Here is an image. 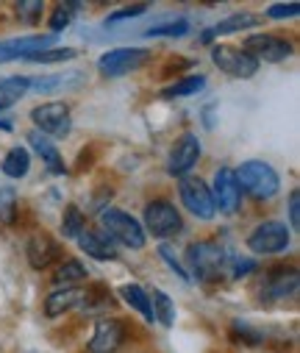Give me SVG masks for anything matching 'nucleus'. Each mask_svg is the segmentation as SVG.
<instances>
[{
    "instance_id": "nucleus-1",
    "label": "nucleus",
    "mask_w": 300,
    "mask_h": 353,
    "mask_svg": "<svg viewBox=\"0 0 300 353\" xmlns=\"http://www.w3.org/2000/svg\"><path fill=\"white\" fill-rule=\"evenodd\" d=\"M228 261H231V256L220 242L197 239V242H192L186 248L181 264H183V270H186L189 279H194L200 284H214L228 270Z\"/></svg>"
},
{
    "instance_id": "nucleus-2",
    "label": "nucleus",
    "mask_w": 300,
    "mask_h": 353,
    "mask_svg": "<svg viewBox=\"0 0 300 353\" xmlns=\"http://www.w3.org/2000/svg\"><path fill=\"white\" fill-rule=\"evenodd\" d=\"M234 175H237V184H239L242 195H248L250 201L267 203V201H272L281 192V175L264 159H248V161H242L234 170Z\"/></svg>"
},
{
    "instance_id": "nucleus-3",
    "label": "nucleus",
    "mask_w": 300,
    "mask_h": 353,
    "mask_svg": "<svg viewBox=\"0 0 300 353\" xmlns=\"http://www.w3.org/2000/svg\"><path fill=\"white\" fill-rule=\"evenodd\" d=\"M97 228L103 231L117 248H128V250H142L148 242V234L142 228V223L117 206H103L97 212Z\"/></svg>"
},
{
    "instance_id": "nucleus-4",
    "label": "nucleus",
    "mask_w": 300,
    "mask_h": 353,
    "mask_svg": "<svg viewBox=\"0 0 300 353\" xmlns=\"http://www.w3.org/2000/svg\"><path fill=\"white\" fill-rule=\"evenodd\" d=\"M142 228L145 234L156 236V239H170L175 234L183 231V217H181V209L167 201V198H153L145 203L142 209Z\"/></svg>"
},
{
    "instance_id": "nucleus-5",
    "label": "nucleus",
    "mask_w": 300,
    "mask_h": 353,
    "mask_svg": "<svg viewBox=\"0 0 300 353\" xmlns=\"http://www.w3.org/2000/svg\"><path fill=\"white\" fill-rule=\"evenodd\" d=\"M34 131L45 134L48 139H67L72 134V109L64 101H48L31 109Z\"/></svg>"
},
{
    "instance_id": "nucleus-6",
    "label": "nucleus",
    "mask_w": 300,
    "mask_h": 353,
    "mask_svg": "<svg viewBox=\"0 0 300 353\" xmlns=\"http://www.w3.org/2000/svg\"><path fill=\"white\" fill-rule=\"evenodd\" d=\"M245 245L256 256H281L292 248V231L283 220H264L248 234Z\"/></svg>"
},
{
    "instance_id": "nucleus-7",
    "label": "nucleus",
    "mask_w": 300,
    "mask_h": 353,
    "mask_svg": "<svg viewBox=\"0 0 300 353\" xmlns=\"http://www.w3.org/2000/svg\"><path fill=\"white\" fill-rule=\"evenodd\" d=\"M150 59H153L150 48H114L97 59V72L103 78H123L150 64Z\"/></svg>"
},
{
    "instance_id": "nucleus-8",
    "label": "nucleus",
    "mask_w": 300,
    "mask_h": 353,
    "mask_svg": "<svg viewBox=\"0 0 300 353\" xmlns=\"http://www.w3.org/2000/svg\"><path fill=\"white\" fill-rule=\"evenodd\" d=\"M178 198H181V206L200 223H209L214 220V201H212V192H209V184L200 179V175H183L178 179Z\"/></svg>"
},
{
    "instance_id": "nucleus-9",
    "label": "nucleus",
    "mask_w": 300,
    "mask_h": 353,
    "mask_svg": "<svg viewBox=\"0 0 300 353\" xmlns=\"http://www.w3.org/2000/svg\"><path fill=\"white\" fill-rule=\"evenodd\" d=\"M297 287H300L297 268H275V270H267V273H264L256 298H259L264 306L283 303V301H289V298L297 295Z\"/></svg>"
},
{
    "instance_id": "nucleus-10",
    "label": "nucleus",
    "mask_w": 300,
    "mask_h": 353,
    "mask_svg": "<svg viewBox=\"0 0 300 353\" xmlns=\"http://www.w3.org/2000/svg\"><path fill=\"white\" fill-rule=\"evenodd\" d=\"M212 61L220 72H226L228 78H239V81L253 78L261 67L245 48H234V45H214L212 48Z\"/></svg>"
},
{
    "instance_id": "nucleus-11",
    "label": "nucleus",
    "mask_w": 300,
    "mask_h": 353,
    "mask_svg": "<svg viewBox=\"0 0 300 353\" xmlns=\"http://www.w3.org/2000/svg\"><path fill=\"white\" fill-rule=\"evenodd\" d=\"M200 156H203V142H200V137L192 134V131H183L175 139V145L170 148L167 175H172V179H183V175H189L192 167L200 161Z\"/></svg>"
},
{
    "instance_id": "nucleus-12",
    "label": "nucleus",
    "mask_w": 300,
    "mask_h": 353,
    "mask_svg": "<svg viewBox=\"0 0 300 353\" xmlns=\"http://www.w3.org/2000/svg\"><path fill=\"white\" fill-rule=\"evenodd\" d=\"M128 339V323L123 317H100L86 342L89 353H117Z\"/></svg>"
},
{
    "instance_id": "nucleus-13",
    "label": "nucleus",
    "mask_w": 300,
    "mask_h": 353,
    "mask_svg": "<svg viewBox=\"0 0 300 353\" xmlns=\"http://www.w3.org/2000/svg\"><path fill=\"white\" fill-rule=\"evenodd\" d=\"M245 50L261 64H278V61H286L292 53H294V42L286 39V37H278V34H250L245 39Z\"/></svg>"
},
{
    "instance_id": "nucleus-14",
    "label": "nucleus",
    "mask_w": 300,
    "mask_h": 353,
    "mask_svg": "<svg viewBox=\"0 0 300 353\" xmlns=\"http://www.w3.org/2000/svg\"><path fill=\"white\" fill-rule=\"evenodd\" d=\"M56 45L53 34H23V37H12V39H0V64L9 61H28L34 53H42L48 48Z\"/></svg>"
},
{
    "instance_id": "nucleus-15",
    "label": "nucleus",
    "mask_w": 300,
    "mask_h": 353,
    "mask_svg": "<svg viewBox=\"0 0 300 353\" xmlns=\"http://www.w3.org/2000/svg\"><path fill=\"white\" fill-rule=\"evenodd\" d=\"M212 201H214V212L220 214H237L242 206V190L237 184V175L231 167H220L214 172V181L209 187Z\"/></svg>"
},
{
    "instance_id": "nucleus-16",
    "label": "nucleus",
    "mask_w": 300,
    "mask_h": 353,
    "mask_svg": "<svg viewBox=\"0 0 300 353\" xmlns=\"http://www.w3.org/2000/svg\"><path fill=\"white\" fill-rule=\"evenodd\" d=\"M26 259L34 270H48L61 261V245L48 231H34L26 239Z\"/></svg>"
},
{
    "instance_id": "nucleus-17",
    "label": "nucleus",
    "mask_w": 300,
    "mask_h": 353,
    "mask_svg": "<svg viewBox=\"0 0 300 353\" xmlns=\"http://www.w3.org/2000/svg\"><path fill=\"white\" fill-rule=\"evenodd\" d=\"M83 83H86V72L83 70H61V72L31 78V92L56 95V92H67V90H81Z\"/></svg>"
},
{
    "instance_id": "nucleus-18",
    "label": "nucleus",
    "mask_w": 300,
    "mask_h": 353,
    "mask_svg": "<svg viewBox=\"0 0 300 353\" xmlns=\"http://www.w3.org/2000/svg\"><path fill=\"white\" fill-rule=\"evenodd\" d=\"M78 248L89 256V259H97V261H117L120 259V250H117V245L100 231V228H83L81 234H78Z\"/></svg>"
},
{
    "instance_id": "nucleus-19",
    "label": "nucleus",
    "mask_w": 300,
    "mask_h": 353,
    "mask_svg": "<svg viewBox=\"0 0 300 353\" xmlns=\"http://www.w3.org/2000/svg\"><path fill=\"white\" fill-rule=\"evenodd\" d=\"M259 23H261V17H259V14H250V12H237V14H231V17L220 20L217 26H212L209 31H203V34H200V42H203V45H212L217 37L242 34V31H250V28H256Z\"/></svg>"
},
{
    "instance_id": "nucleus-20",
    "label": "nucleus",
    "mask_w": 300,
    "mask_h": 353,
    "mask_svg": "<svg viewBox=\"0 0 300 353\" xmlns=\"http://www.w3.org/2000/svg\"><path fill=\"white\" fill-rule=\"evenodd\" d=\"M28 148L42 159V164L48 167V172H50V175H64V172H67L64 156L59 153L56 142H53V139H48L45 134H39V131H28Z\"/></svg>"
},
{
    "instance_id": "nucleus-21",
    "label": "nucleus",
    "mask_w": 300,
    "mask_h": 353,
    "mask_svg": "<svg viewBox=\"0 0 300 353\" xmlns=\"http://www.w3.org/2000/svg\"><path fill=\"white\" fill-rule=\"evenodd\" d=\"M78 309H81L86 317H97V314L109 317V312L114 309V295L109 292V287H106V284H92V287L81 290Z\"/></svg>"
},
{
    "instance_id": "nucleus-22",
    "label": "nucleus",
    "mask_w": 300,
    "mask_h": 353,
    "mask_svg": "<svg viewBox=\"0 0 300 353\" xmlns=\"http://www.w3.org/2000/svg\"><path fill=\"white\" fill-rule=\"evenodd\" d=\"M31 92V78L28 75H6L0 78V114L9 112L14 103H20Z\"/></svg>"
},
{
    "instance_id": "nucleus-23",
    "label": "nucleus",
    "mask_w": 300,
    "mask_h": 353,
    "mask_svg": "<svg viewBox=\"0 0 300 353\" xmlns=\"http://www.w3.org/2000/svg\"><path fill=\"white\" fill-rule=\"evenodd\" d=\"M78 301H81V287H56L45 298V317L56 320L70 309H78Z\"/></svg>"
},
{
    "instance_id": "nucleus-24",
    "label": "nucleus",
    "mask_w": 300,
    "mask_h": 353,
    "mask_svg": "<svg viewBox=\"0 0 300 353\" xmlns=\"http://www.w3.org/2000/svg\"><path fill=\"white\" fill-rule=\"evenodd\" d=\"M0 170H3L6 179L12 181H23L26 175L31 172V150L26 145H14L9 148V153L3 156V161H0Z\"/></svg>"
},
{
    "instance_id": "nucleus-25",
    "label": "nucleus",
    "mask_w": 300,
    "mask_h": 353,
    "mask_svg": "<svg viewBox=\"0 0 300 353\" xmlns=\"http://www.w3.org/2000/svg\"><path fill=\"white\" fill-rule=\"evenodd\" d=\"M206 83L209 78L206 75H183V78H175L170 81L164 90L159 92L164 101H175V98H189V95H197V92H203L206 90Z\"/></svg>"
},
{
    "instance_id": "nucleus-26",
    "label": "nucleus",
    "mask_w": 300,
    "mask_h": 353,
    "mask_svg": "<svg viewBox=\"0 0 300 353\" xmlns=\"http://www.w3.org/2000/svg\"><path fill=\"white\" fill-rule=\"evenodd\" d=\"M50 279H53V287H75V284L89 279V270H86V264L78 261V259H61L53 268Z\"/></svg>"
},
{
    "instance_id": "nucleus-27",
    "label": "nucleus",
    "mask_w": 300,
    "mask_h": 353,
    "mask_svg": "<svg viewBox=\"0 0 300 353\" xmlns=\"http://www.w3.org/2000/svg\"><path fill=\"white\" fill-rule=\"evenodd\" d=\"M120 298L137 312V314H142V320H148V323H153V306H150V295H148V290L142 287V284H123L120 287Z\"/></svg>"
},
{
    "instance_id": "nucleus-28",
    "label": "nucleus",
    "mask_w": 300,
    "mask_h": 353,
    "mask_svg": "<svg viewBox=\"0 0 300 353\" xmlns=\"http://www.w3.org/2000/svg\"><path fill=\"white\" fill-rule=\"evenodd\" d=\"M81 9H83V3H53L50 17H48L50 34L56 37V34H61L64 28H70V26H72V14L81 12Z\"/></svg>"
},
{
    "instance_id": "nucleus-29",
    "label": "nucleus",
    "mask_w": 300,
    "mask_h": 353,
    "mask_svg": "<svg viewBox=\"0 0 300 353\" xmlns=\"http://www.w3.org/2000/svg\"><path fill=\"white\" fill-rule=\"evenodd\" d=\"M150 306H153V320H159L164 328H172L175 325V303H172V298L167 295V292H161V290H156L153 292V298H150Z\"/></svg>"
},
{
    "instance_id": "nucleus-30",
    "label": "nucleus",
    "mask_w": 300,
    "mask_h": 353,
    "mask_svg": "<svg viewBox=\"0 0 300 353\" xmlns=\"http://www.w3.org/2000/svg\"><path fill=\"white\" fill-rule=\"evenodd\" d=\"M86 228V214L81 206L75 203H67L64 206V214H61V234L67 239H78V234Z\"/></svg>"
},
{
    "instance_id": "nucleus-31",
    "label": "nucleus",
    "mask_w": 300,
    "mask_h": 353,
    "mask_svg": "<svg viewBox=\"0 0 300 353\" xmlns=\"http://www.w3.org/2000/svg\"><path fill=\"white\" fill-rule=\"evenodd\" d=\"M20 212V198L14 187H0V225H14Z\"/></svg>"
},
{
    "instance_id": "nucleus-32",
    "label": "nucleus",
    "mask_w": 300,
    "mask_h": 353,
    "mask_svg": "<svg viewBox=\"0 0 300 353\" xmlns=\"http://www.w3.org/2000/svg\"><path fill=\"white\" fill-rule=\"evenodd\" d=\"M189 31H192L189 20L178 17V20H167V23H161V26H150V28L145 31V37H148V39H161V37L178 39V37H186Z\"/></svg>"
},
{
    "instance_id": "nucleus-33",
    "label": "nucleus",
    "mask_w": 300,
    "mask_h": 353,
    "mask_svg": "<svg viewBox=\"0 0 300 353\" xmlns=\"http://www.w3.org/2000/svg\"><path fill=\"white\" fill-rule=\"evenodd\" d=\"M45 12H48V6L42 3V0H20V3H14V14H17L20 23H26V26L42 23Z\"/></svg>"
},
{
    "instance_id": "nucleus-34",
    "label": "nucleus",
    "mask_w": 300,
    "mask_h": 353,
    "mask_svg": "<svg viewBox=\"0 0 300 353\" xmlns=\"http://www.w3.org/2000/svg\"><path fill=\"white\" fill-rule=\"evenodd\" d=\"M75 56H78L75 48H48L42 53H34L28 61H34V64H64V61H72Z\"/></svg>"
},
{
    "instance_id": "nucleus-35",
    "label": "nucleus",
    "mask_w": 300,
    "mask_h": 353,
    "mask_svg": "<svg viewBox=\"0 0 300 353\" xmlns=\"http://www.w3.org/2000/svg\"><path fill=\"white\" fill-rule=\"evenodd\" d=\"M159 259L167 264V270L170 273H175L181 281H189V276H186V270H183V264H181V259H178V253L172 250V245H167V242H161L159 245Z\"/></svg>"
},
{
    "instance_id": "nucleus-36",
    "label": "nucleus",
    "mask_w": 300,
    "mask_h": 353,
    "mask_svg": "<svg viewBox=\"0 0 300 353\" xmlns=\"http://www.w3.org/2000/svg\"><path fill=\"white\" fill-rule=\"evenodd\" d=\"M297 14H300V3H297V0H289V3H272L264 12L267 20H294Z\"/></svg>"
},
{
    "instance_id": "nucleus-37",
    "label": "nucleus",
    "mask_w": 300,
    "mask_h": 353,
    "mask_svg": "<svg viewBox=\"0 0 300 353\" xmlns=\"http://www.w3.org/2000/svg\"><path fill=\"white\" fill-rule=\"evenodd\" d=\"M148 9H150L148 3H137V6H123V9H117V12H112V14L106 17V26H120V23H128V20H134V17L145 14Z\"/></svg>"
},
{
    "instance_id": "nucleus-38",
    "label": "nucleus",
    "mask_w": 300,
    "mask_h": 353,
    "mask_svg": "<svg viewBox=\"0 0 300 353\" xmlns=\"http://www.w3.org/2000/svg\"><path fill=\"white\" fill-rule=\"evenodd\" d=\"M231 331H234V336L242 342V345H261L264 342V334L259 331V328H250V325H245V323H231Z\"/></svg>"
},
{
    "instance_id": "nucleus-39",
    "label": "nucleus",
    "mask_w": 300,
    "mask_h": 353,
    "mask_svg": "<svg viewBox=\"0 0 300 353\" xmlns=\"http://www.w3.org/2000/svg\"><path fill=\"white\" fill-rule=\"evenodd\" d=\"M256 270H259L256 259H231V261H228V276H231L234 281H239V279H245V276H250V273H256Z\"/></svg>"
},
{
    "instance_id": "nucleus-40",
    "label": "nucleus",
    "mask_w": 300,
    "mask_h": 353,
    "mask_svg": "<svg viewBox=\"0 0 300 353\" xmlns=\"http://www.w3.org/2000/svg\"><path fill=\"white\" fill-rule=\"evenodd\" d=\"M286 209H289V231H297V228H300V192H297V190L289 192Z\"/></svg>"
},
{
    "instance_id": "nucleus-41",
    "label": "nucleus",
    "mask_w": 300,
    "mask_h": 353,
    "mask_svg": "<svg viewBox=\"0 0 300 353\" xmlns=\"http://www.w3.org/2000/svg\"><path fill=\"white\" fill-rule=\"evenodd\" d=\"M0 131L12 134V131H14V123H12V120H3V117H0Z\"/></svg>"
}]
</instances>
